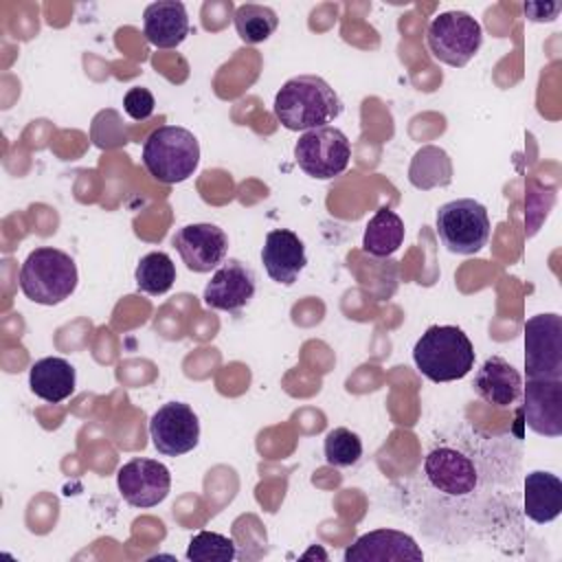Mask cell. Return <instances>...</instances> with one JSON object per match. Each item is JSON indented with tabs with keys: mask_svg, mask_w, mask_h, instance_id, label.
<instances>
[{
	"mask_svg": "<svg viewBox=\"0 0 562 562\" xmlns=\"http://www.w3.org/2000/svg\"><path fill=\"white\" fill-rule=\"evenodd\" d=\"M520 443L512 435H490L468 424L443 430L428 448L417 485L415 520L446 544L520 536L518 507Z\"/></svg>",
	"mask_w": 562,
	"mask_h": 562,
	"instance_id": "1",
	"label": "cell"
},
{
	"mask_svg": "<svg viewBox=\"0 0 562 562\" xmlns=\"http://www.w3.org/2000/svg\"><path fill=\"white\" fill-rule=\"evenodd\" d=\"M272 108L285 130L307 132L338 119L342 101L323 77L296 75L279 88Z\"/></svg>",
	"mask_w": 562,
	"mask_h": 562,
	"instance_id": "2",
	"label": "cell"
},
{
	"mask_svg": "<svg viewBox=\"0 0 562 562\" xmlns=\"http://www.w3.org/2000/svg\"><path fill=\"white\" fill-rule=\"evenodd\" d=\"M474 345L457 325L428 327L413 347L417 371L430 382H454L474 369Z\"/></svg>",
	"mask_w": 562,
	"mask_h": 562,
	"instance_id": "3",
	"label": "cell"
},
{
	"mask_svg": "<svg viewBox=\"0 0 562 562\" xmlns=\"http://www.w3.org/2000/svg\"><path fill=\"white\" fill-rule=\"evenodd\" d=\"M79 274L75 259L50 246L35 248L20 268V290L37 305H57L77 288Z\"/></svg>",
	"mask_w": 562,
	"mask_h": 562,
	"instance_id": "4",
	"label": "cell"
},
{
	"mask_svg": "<svg viewBox=\"0 0 562 562\" xmlns=\"http://www.w3.org/2000/svg\"><path fill=\"white\" fill-rule=\"evenodd\" d=\"M200 162V143L187 127L160 125L143 143V165L162 184L184 182Z\"/></svg>",
	"mask_w": 562,
	"mask_h": 562,
	"instance_id": "5",
	"label": "cell"
},
{
	"mask_svg": "<svg viewBox=\"0 0 562 562\" xmlns=\"http://www.w3.org/2000/svg\"><path fill=\"white\" fill-rule=\"evenodd\" d=\"M435 231L450 252L474 255L487 244L492 224L487 209L481 202L459 198L437 209Z\"/></svg>",
	"mask_w": 562,
	"mask_h": 562,
	"instance_id": "6",
	"label": "cell"
},
{
	"mask_svg": "<svg viewBox=\"0 0 562 562\" xmlns=\"http://www.w3.org/2000/svg\"><path fill=\"white\" fill-rule=\"evenodd\" d=\"M483 29L465 11H443L428 24L426 44L435 59L463 68L481 48Z\"/></svg>",
	"mask_w": 562,
	"mask_h": 562,
	"instance_id": "7",
	"label": "cell"
},
{
	"mask_svg": "<svg viewBox=\"0 0 562 562\" xmlns=\"http://www.w3.org/2000/svg\"><path fill=\"white\" fill-rule=\"evenodd\" d=\"M351 158V145L342 130L323 125L307 130L294 145L296 165L316 180H329L340 176Z\"/></svg>",
	"mask_w": 562,
	"mask_h": 562,
	"instance_id": "8",
	"label": "cell"
},
{
	"mask_svg": "<svg viewBox=\"0 0 562 562\" xmlns=\"http://www.w3.org/2000/svg\"><path fill=\"white\" fill-rule=\"evenodd\" d=\"M527 378L562 380V316L536 314L525 323Z\"/></svg>",
	"mask_w": 562,
	"mask_h": 562,
	"instance_id": "9",
	"label": "cell"
},
{
	"mask_svg": "<svg viewBox=\"0 0 562 562\" xmlns=\"http://www.w3.org/2000/svg\"><path fill=\"white\" fill-rule=\"evenodd\" d=\"M149 437L154 448L160 454H167V457L187 454L200 441L198 415L184 402H169L151 415Z\"/></svg>",
	"mask_w": 562,
	"mask_h": 562,
	"instance_id": "10",
	"label": "cell"
},
{
	"mask_svg": "<svg viewBox=\"0 0 562 562\" xmlns=\"http://www.w3.org/2000/svg\"><path fill=\"white\" fill-rule=\"evenodd\" d=\"M116 485L125 503L145 509L167 498L171 474L169 468L156 459H132L119 468Z\"/></svg>",
	"mask_w": 562,
	"mask_h": 562,
	"instance_id": "11",
	"label": "cell"
},
{
	"mask_svg": "<svg viewBox=\"0 0 562 562\" xmlns=\"http://www.w3.org/2000/svg\"><path fill=\"white\" fill-rule=\"evenodd\" d=\"M173 248L178 250L184 266L193 272H211L222 266L228 252V237L215 224H187L176 231L171 237Z\"/></svg>",
	"mask_w": 562,
	"mask_h": 562,
	"instance_id": "12",
	"label": "cell"
},
{
	"mask_svg": "<svg viewBox=\"0 0 562 562\" xmlns=\"http://www.w3.org/2000/svg\"><path fill=\"white\" fill-rule=\"evenodd\" d=\"M257 290V277L252 268H248L239 259L224 261L204 285L202 301L211 310L237 312L250 303Z\"/></svg>",
	"mask_w": 562,
	"mask_h": 562,
	"instance_id": "13",
	"label": "cell"
},
{
	"mask_svg": "<svg viewBox=\"0 0 562 562\" xmlns=\"http://www.w3.org/2000/svg\"><path fill=\"white\" fill-rule=\"evenodd\" d=\"M525 424L542 437L562 435V380L527 378L522 386Z\"/></svg>",
	"mask_w": 562,
	"mask_h": 562,
	"instance_id": "14",
	"label": "cell"
},
{
	"mask_svg": "<svg viewBox=\"0 0 562 562\" xmlns=\"http://www.w3.org/2000/svg\"><path fill=\"white\" fill-rule=\"evenodd\" d=\"M345 562H402L424 560V551L413 536L397 529H375L356 538L342 553Z\"/></svg>",
	"mask_w": 562,
	"mask_h": 562,
	"instance_id": "15",
	"label": "cell"
},
{
	"mask_svg": "<svg viewBox=\"0 0 562 562\" xmlns=\"http://www.w3.org/2000/svg\"><path fill=\"white\" fill-rule=\"evenodd\" d=\"M261 263L272 281L292 285L307 263L303 239L288 228L270 231L261 248Z\"/></svg>",
	"mask_w": 562,
	"mask_h": 562,
	"instance_id": "16",
	"label": "cell"
},
{
	"mask_svg": "<svg viewBox=\"0 0 562 562\" xmlns=\"http://www.w3.org/2000/svg\"><path fill=\"white\" fill-rule=\"evenodd\" d=\"M189 15L178 0H158L143 11V33L156 48H176L189 35Z\"/></svg>",
	"mask_w": 562,
	"mask_h": 562,
	"instance_id": "17",
	"label": "cell"
},
{
	"mask_svg": "<svg viewBox=\"0 0 562 562\" xmlns=\"http://www.w3.org/2000/svg\"><path fill=\"white\" fill-rule=\"evenodd\" d=\"M472 389L487 404L503 408L512 406L520 397L522 378L505 358L490 356L474 373Z\"/></svg>",
	"mask_w": 562,
	"mask_h": 562,
	"instance_id": "18",
	"label": "cell"
},
{
	"mask_svg": "<svg viewBox=\"0 0 562 562\" xmlns=\"http://www.w3.org/2000/svg\"><path fill=\"white\" fill-rule=\"evenodd\" d=\"M522 516L536 525L555 520L562 512V481L553 472L533 470L522 479Z\"/></svg>",
	"mask_w": 562,
	"mask_h": 562,
	"instance_id": "19",
	"label": "cell"
},
{
	"mask_svg": "<svg viewBox=\"0 0 562 562\" xmlns=\"http://www.w3.org/2000/svg\"><path fill=\"white\" fill-rule=\"evenodd\" d=\"M75 384L77 371L66 358L46 356L31 364L29 386L40 400L48 404H59L70 397L75 393Z\"/></svg>",
	"mask_w": 562,
	"mask_h": 562,
	"instance_id": "20",
	"label": "cell"
},
{
	"mask_svg": "<svg viewBox=\"0 0 562 562\" xmlns=\"http://www.w3.org/2000/svg\"><path fill=\"white\" fill-rule=\"evenodd\" d=\"M404 241V222L389 206H380L367 222L362 235V248L373 257L393 255Z\"/></svg>",
	"mask_w": 562,
	"mask_h": 562,
	"instance_id": "21",
	"label": "cell"
},
{
	"mask_svg": "<svg viewBox=\"0 0 562 562\" xmlns=\"http://www.w3.org/2000/svg\"><path fill=\"white\" fill-rule=\"evenodd\" d=\"M408 180L417 189H432V187H446L452 180V165L448 154L441 147L426 145L422 147L411 162Z\"/></svg>",
	"mask_w": 562,
	"mask_h": 562,
	"instance_id": "22",
	"label": "cell"
},
{
	"mask_svg": "<svg viewBox=\"0 0 562 562\" xmlns=\"http://www.w3.org/2000/svg\"><path fill=\"white\" fill-rule=\"evenodd\" d=\"M134 281H136V288L145 294H154V296L165 294L176 283V266L171 257L162 250L147 252L145 257H140L134 270Z\"/></svg>",
	"mask_w": 562,
	"mask_h": 562,
	"instance_id": "23",
	"label": "cell"
},
{
	"mask_svg": "<svg viewBox=\"0 0 562 562\" xmlns=\"http://www.w3.org/2000/svg\"><path fill=\"white\" fill-rule=\"evenodd\" d=\"M235 31L244 44H259L266 42L279 26V18L274 9L266 4H239L233 15Z\"/></svg>",
	"mask_w": 562,
	"mask_h": 562,
	"instance_id": "24",
	"label": "cell"
},
{
	"mask_svg": "<svg viewBox=\"0 0 562 562\" xmlns=\"http://www.w3.org/2000/svg\"><path fill=\"white\" fill-rule=\"evenodd\" d=\"M323 454H325V461L329 465H334V468H351L362 457V441L349 428H342V426L340 428H331L325 435Z\"/></svg>",
	"mask_w": 562,
	"mask_h": 562,
	"instance_id": "25",
	"label": "cell"
},
{
	"mask_svg": "<svg viewBox=\"0 0 562 562\" xmlns=\"http://www.w3.org/2000/svg\"><path fill=\"white\" fill-rule=\"evenodd\" d=\"M235 555V542L217 531H198L187 547V560L193 562H231Z\"/></svg>",
	"mask_w": 562,
	"mask_h": 562,
	"instance_id": "26",
	"label": "cell"
},
{
	"mask_svg": "<svg viewBox=\"0 0 562 562\" xmlns=\"http://www.w3.org/2000/svg\"><path fill=\"white\" fill-rule=\"evenodd\" d=\"M156 101L147 88H130L123 97V110L134 121H145L154 114Z\"/></svg>",
	"mask_w": 562,
	"mask_h": 562,
	"instance_id": "27",
	"label": "cell"
},
{
	"mask_svg": "<svg viewBox=\"0 0 562 562\" xmlns=\"http://www.w3.org/2000/svg\"><path fill=\"white\" fill-rule=\"evenodd\" d=\"M562 9L560 2H551V4H542V2H527L525 4V13L531 22H549L558 15V11Z\"/></svg>",
	"mask_w": 562,
	"mask_h": 562,
	"instance_id": "28",
	"label": "cell"
}]
</instances>
